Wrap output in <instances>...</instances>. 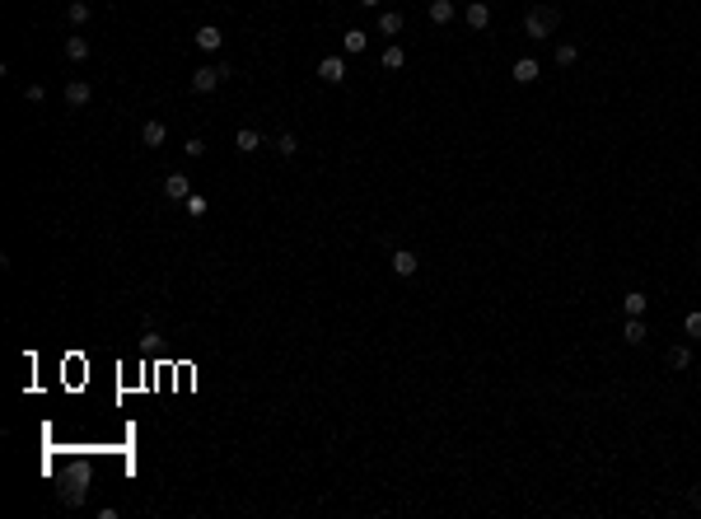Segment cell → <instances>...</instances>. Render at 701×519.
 <instances>
[{"label":"cell","instance_id":"6da1fadb","mask_svg":"<svg viewBox=\"0 0 701 519\" xmlns=\"http://www.w3.org/2000/svg\"><path fill=\"white\" fill-rule=\"evenodd\" d=\"M557 24H561V10H557V5H533L529 15H524V38L547 43V38L557 33Z\"/></svg>","mask_w":701,"mask_h":519},{"label":"cell","instance_id":"7a4b0ae2","mask_svg":"<svg viewBox=\"0 0 701 519\" xmlns=\"http://www.w3.org/2000/svg\"><path fill=\"white\" fill-rule=\"evenodd\" d=\"M229 75H234V70H229L225 61H216V66H197V70H192V89H197V94H211V89H220V84H225Z\"/></svg>","mask_w":701,"mask_h":519},{"label":"cell","instance_id":"3957f363","mask_svg":"<svg viewBox=\"0 0 701 519\" xmlns=\"http://www.w3.org/2000/svg\"><path fill=\"white\" fill-rule=\"evenodd\" d=\"M318 80H327V84H342L346 80V61L337 57V52H327L323 61H318Z\"/></svg>","mask_w":701,"mask_h":519},{"label":"cell","instance_id":"277c9868","mask_svg":"<svg viewBox=\"0 0 701 519\" xmlns=\"http://www.w3.org/2000/svg\"><path fill=\"white\" fill-rule=\"evenodd\" d=\"M463 19H467V29H472V33L491 29V5H486V0H472V5L463 10Z\"/></svg>","mask_w":701,"mask_h":519},{"label":"cell","instance_id":"5b68a950","mask_svg":"<svg viewBox=\"0 0 701 519\" xmlns=\"http://www.w3.org/2000/svg\"><path fill=\"white\" fill-rule=\"evenodd\" d=\"M164 141H169V126L159 122V117H150V122L140 126V145H145V150H159Z\"/></svg>","mask_w":701,"mask_h":519},{"label":"cell","instance_id":"8992f818","mask_svg":"<svg viewBox=\"0 0 701 519\" xmlns=\"http://www.w3.org/2000/svg\"><path fill=\"white\" fill-rule=\"evenodd\" d=\"M164 197H169V202H187V197H192L187 173H169V178H164Z\"/></svg>","mask_w":701,"mask_h":519},{"label":"cell","instance_id":"52a82bcc","mask_svg":"<svg viewBox=\"0 0 701 519\" xmlns=\"http://www.w3.org/2000/svg\"><path fill=\"white\" fill-rule=\"evenodd\" d=\"M389 267L398 271V276H416V267H421V262H416V253H412V248H393Z\"/></svg>","mask_w":701,"mask_h":519},{"label":"cell","instance_id":"ba28073f","mask_svg":"<svg viewBox=\"0 0 701 519\" xmlns=\"http://www.w3.org/2000/svg\"><path fill=\"white\" fill-rule=\"evenodd\" d=\"M192 43H197L202 52H220V43H225V33H220L216 24H202V29L192 33Z\"/></svg>","mask_w":701,"mask_h":519},{"label":"cell","instance_id":"9c48e42d","mask_svg":"<svg viewBox=\"0 0 701 519\" xmlns=\"http://www.w3.org/2000/svg\"><path fill=\"white\" fill-rule=\"evenodd\" d=\"M89 98H93L89 80H70V84H66V103H70V108H84Z\"/></svg>","mask_w":701,"mask_h":519},{"label":"cell","instance_id":"30bf717a","mask_svg":"<svg viewBox=\"0 0 701 519\" xmlns=\"http://www.w3.org/2000/svg\"><path fill=\"white\" fill-rule=\"evenodd\" d=\"M425 15H430V24H439V29H444V24H453V15H458V10H453V0H430V10H425Z\"/></svg>","mask_w":701,"mask_h":519},{"label":"cell","instance_id":"8fae6325","mask_svg":"<svg viewBox=\"0 0 701 519\" xmlns=\"http://www.w3.org/2000/svg\"><path fill=\"white\" fill-rule=\"evenodd\" d=\"M538 75H543V70H538L533 57H519V61H514V84H533Z\"/></svg>","mask_w":701,"mask_h":519},{"label":"cell","instance_id":"7c38bea8","mask_svg":"<svg viewBox=\"0 0 701 519\" xmlns=\"http://www.w3.org/2000/svg\"><path fill=\"white\" fill-rule=\"evenodd\" d=\"M622 309H626V318H645V309H650V299L640 295V290H626Z\"/></svg>","mask_w":701,"mask_h":519},{"label":"cell","instance_id":"4fadbf2b","mask_svg":"<svg viewBox=\"0 0 701 519\" xmlns=\"http://www.w3.org/2000/svg\"><path fill=\"white\" fill-rule=\"evenodd\" d=\"M626 346H640L645 337H650V328H645V318H626V328H622Z\"/></svg>","mask_w":701,"mask_h":519},{"label":"cell","instance_id":"5bb4252c","mask_svg":"<svg viewBox=\"0 0 701 519\" xmlns=\"http://www.w3.org/2000/svg\"><path fill=\"white\" fill-rule=\"evenodd\" d=\"M66 24H70V29H84V24H89V5H84V0H70V5H66Z\"/></svg>","mask_w":701,"mask_h":519},{"label":"cell","instance_id":"9a60e30c","mask_svg":"<svg viewBox=\"0 0 701 519\" xmlns=\"http://www.w3.org/2000/svg\"><path fill=\"white\" fill-rule=\"evenodd\" d=\"M342 52L346 57H360V52H365V29H346L342 33Z\"/></svg>","mask_w":701,"mask_h":519},{"label":"cell","instance_id":"2e32d148","mask_svg":"<svg viewBox=\"0 0 701 519\" xmlns=\"http://www.w3.org/2000/svg\"><path fill=\"white\" fill-rule=\"evenodd\" d=\"M379 33H384V38H398V33H402V15H398V10H384V15H379Z\"/></svg>","mask_w":701,"mask_h":519},{"label":"cell","instance_id":"e0dca14e","mask_svg":"<svg viewBox=\"0 0 701 519\" xmlns=\"http://www.w3.org/2000/svg\"><path fill=\"white\" fill-rule=\"evenodd\" d=\"M552 61H557L561 70H566V66H575V61H580V47H575V43H557V52H552Z\"/></svg>","mask_w":701,"mask_h":519},{"label":"cell","instance_id":"ac0fdd59","mask_svg":"<svg viewBox=\"0 0 701 519\" xmlns=\"http://www.w3.org/2000/svg\"><path fill=\"white\" fill-rule=\"evenodd\" d=\"M687 365H692V346H687V342L669 346V370H687Z\"/></svg>","mask_w":701,"mask_h":519},{"label":"cell","instance_id":"d6986e66","mask_svg":"<svg viewBox=\"0 0 701 519\" xmlns=\"http://www.w3.org/2000/svg\"><path fill=\"white\" fill-rule=\"evenodd\" d=\"M66 61H89V43L84 38H66Z\"/></svg>","mask_w":701,"mask_h":519},{"label":"cell","instance_id":"ffe728a7","mask_svg":"<svg viewBox=\"0 0 701 519\" xmlns=\"http://www.w3.org/2000/svg\"><path fill=\"white\" fill-rule=\"evenodd\" d=\"M234 145H239V150H243V155H252V150H262V136H257V131H252V126H243V131H239V136H234Z\"/></svg>","mask_w":701,"mask_h":519},{"label":"cell","instance_id":"44dd1931","mask_svg":"<svg viewBox=\"0 0 701 519\" xmlns=\"http://www.w3.org/2000/svg\"><path fill=\"white\" fill-rule=\"evenodd\" d=\"M61 496H66V505H80L84 501V477H75L70 487H61Z\"/></svg>","mask_w":701,"mask_h":519},{"label":"cell","instance_id":"7402d4cb","mask_svg":"<svg viewBox=\"0 0 701 519\" xmlns=\"http://www.w3.org/2000/svg\"><path fill=\"white\" fill-rule=\"evenodd\" d=\"M402 61H407V52L398 47V43H389V47H384V66H389V70H398Z\"/></svg>","mask_w":701,"mask_h":519},{"label":"cell","instance_id":"603a6c76","mask_svg":"<svg viewBox=\"0 0 701 519\" xmlns=\"http://www.w3.org/2000/svg\"><path fill=\"white\" fill-rule=\"evenodd\" d=\"M276 150H280V155H285V159L295 155V150H299V141H295V131H285V136H276Z\"/></svg>","mask_w":701,"mask_h":519},{"label":"cell","instance_id":"cb8c5ba5","mask_svg":"<svg viewBox=\"0 0 701 519\" xmlns=\"http://www.w3.org/2000/svg\"><path fill=\"white\" fill-rule=\"evenodd\" d=\"M183 155H187V159H202V155H206V141H202V136H192V141L183 145Z\"/></svg>","mask_w":701,"mask_h":519},{"label":"cell","instance_id":"d4e9b609","mask_svg":"<svg viewBox=\"0 0 701 519\" xmlns=\"http://www.w3.org/2000/svg\"><path fill=\"white\" fill-rule=\"evenodd\" d=\"M683 328H687V337H701V309H692V314L683 318Z\"/></svg>","mask_w":701,"mask_h":519},{"label":"cell","instance_id":"484cf974","mask_svg":"<svg viewBox=\"0 0 701 519\" xmlns=\"http://www.w3.org/2000/svg\"><path fill=\"white\" fill-rule=\"evenodd\" d=\"M206 206H211V202H206V197H197V192L187 197V211H192V216H206Z\"/></svg>","mask_w":701,"mask_h":519},{"label":"cell","instance_id":"4316f807","mask_svg":"<svg viewBox=\"0 0 701 519\" xmlns=\"http://www.w3.org/2000/svg\"><path fill=\"white\" fill-rule=\"evenodd\" d=\"M24 98H29V103H43L47 89H43V84H29V89H24Z\"/></svg>","mask_w":701,"mask_h":519},{"label":"cell","instance_id":"83f0119b","mask_svg":"<svg viewBox=\"0 0 701 519\" xmlns=\"http://www.w3.org/2000/svg\"><path fill=\"white\" fill-rule=\"evenodd\" d=\"M687 501H692V505H697V510H701V482H697V487H692V496H687Z\"/></svg>","mask_w":701,"mask_h":519},{"label":"cell","instance_id":"f1b7e54d","mask_svg":"<svg viewBox=\"0 0 701 519\" xmlns=\"http://www.w3.org/2000/svg\"><path fill=\"white\" fill-rule=\"evenodd\" d=\"M360 5H365V10H374V5H379V0H360Z\"/></svg>","mask_w":701,"mask_h":519}]
</instances>
